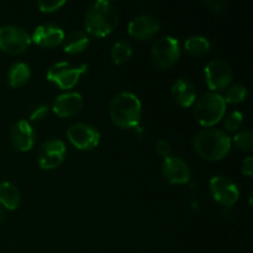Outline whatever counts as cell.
<instances>
[{"label": "cell", "mask_w": 253, "mask_h": 253, "mask_svg": "<svg viewBox=\"0 0 253 253\" xmlns=\"http://www.w3.org/2000/svg\"><path fill=\"white\" fill-rule=\"evenodd\" d=\"M10 140L14 147L19 151L26 152L31 150L35 145V132L29 121H17L10 131Z\"/></svg>", "instance_id": "obj_15"}, {"label": "cell", "mask_w": 253, "mask_h": 253, "mask_svg": "<svg viewBox=\"0 0 253 253\" xmlns=\"http://www.w3.org/2000/svg\"><path fill=\"white\" fill-rule=\"evenodd\" d=\"M162 174L173 184H184L190 179V169L179 157L169 156L162 163Z\"/></svg>", "instance_id": "obj_12"}, {"label": "cell", "mask_w": 253, "mask_h": 253, "mask_svg": "<svg viewBox=\"0 0 253 253\" xmlns=\"http://www.w3.org/2000/svg\"><path fill=\"white\" fill-rule=\"evenodd\" d=\"M132 54V47L125 40L116 42L111 48V59L115 64H121L127 61Z\"/></svg>", "instance_id": "obj_22"}, {"label": "cell", "mask_w": 253, "mask_h": 253, "mask_svg": "<svg viewBox=\"0 0 253 253\" xmlns=\"http://www.w3.org/2000/svg\"><path fill=\"white\" fill-rule=\"evenodd\" d=\"M66 4L64 0H42V1L37 2L40 10L42 12H53L61 9L63 5Z\"/></svg>", "instance_id": "obj_26"}, {"label": "cell", "mask_w": 253, "mask_h": 253, "mask_svg": "<svg viewBox=\"0 0 253 253\" xmlns=\"http://www.w3.org/2000/svg\"><path fill=\"white\" fill-rule=\"evenodd\" d=\"M152 59L157 67L167 69L178 62L180 57V43L172 36L161 37L152 46Z\"/></svg>", "instance_id": "obj_5"}, {"label": "cell", "mask_w": 253, "mask_h": 253, "mask_svg": "<svg viewBox=\"0 0 253 253\" xmlns=\"http://www.w3.org/2000/svg\"><path fill=\"white\" fill-rule=\"evenodd\" d=\"M242 173L247 177H252L253 174V157L249 156L246 160L242 162Z\"/></svg>", "instance_id": "obj_30"}, {"label": "cell", "mask_w": 253, "mask_h": 253, "mask_svg": "<svg viewBox=\"0 0 253 253\" xmlns=\"http://www.w3.org/2000/svg\"><path fill=\"white\" fill-rule=\"evenodd\" d=\"M110 118L115 125L123 128L138 127L142 118V105L135 94L123 91L111 100Z\"/></svg>", "instance_id": "obj_3"}, {"label": "cell", "mask_w": 253, "mask_h": 253, "mask_svg": "<svg viewBox=\"0 0 253 253\" xmlns=\"http://www.w3.org/2000/svg\"><path fill=\"white\" fill-rule=\"evenodd\" d=\"M210 48V42L203 36H193L185 41V49L194 57L204 56Z\"/></svg>", "instance_id": "obj_21"}, {"label": "cell", "mask_w": 253, "mask_h": 253, "mask_svg": "<svg viewBox=\"0 0 253 253\" xmlns=\"http://www.w3.org/2000/svg\"><path fill=\"white\" fill-rule=\"evenodd\" d=\"M234 143L237 148L246 152H251L253 148V135L250 130L237 132L234 137Z\"/></svg>", "instance_id": "obj_24"}, {"label": "cell", "mask_w": 253, "mask_h": 253, "mask_svg": "<svg viewBox=\"0 0 253 253\" xmlns=\"http://www.w3.org/2000/svg\"><path fill=\"white\" fill-rule=\"evenodd\" d=\"M63 49L68 54H78L89 46V37L84 31H73L63 40Z\"/></svg>", "instance_id": "obj_18"}, {"label": "cell", "mask_w": 253, "mask_h": 253, "mask_svg": "<svg viewBox=\"0 0 253 253\" xmlns=\"http://www.w3.org/2000/svg\"><path fill=\"white\" fill-rule=\"evenodd\" d=\"M244 121V115L240 111H232L224 121V128L227 132H235L240 128Z\"/></svg>", "instance_id": "obj_25"}, {"label": "cell", "mask_w": 253, "mask_h": 253, "mask_svg": "<svg viewBox=\"0 0 253 253\" xmlns=\"http://www.w3.org/2000/svg\"><path fill=\"white\" fill-rule=\"evenodd\" d=\"M30 77H31L30 67L26 63L19 62L10 67L7 72V83L12 88H20L29 82Z\"/></svg>", "instance_id": "obj_20"}, {"label": "cell", "mask_w": 253, "mask_h": 253, "mask_svg": "<svg viewBox=\"0 0 253 253\" xmlns=\"http://www.w3.org/2000/svg\"><path fill=\"white\" fill-rule=\"evenodd\" d=\"M156 151H157V153L160 156L167 158L170 156V151H172V148H170L169 142H168L167 140H160L157 142V145H156Z\"/></svg>", "instance_id": "obj_28"}, {"label": "cell", "mask_w": 253, "mask_h": 253, "mask_svg": "<svg viewBox=\"0 0 253 253\" xmlns=\"http://www.w3.org/2000/svg\"><path fill=\"white\" fill-rule=\"evenodd\" d=\"M160 30V22L151 15H140L128 24V34L136 40H148L155 36Z\"/></svg>", "instance_id": "obj_14"}, {"label": "cell", "mask_w": 253, "mask_h": 253, "mask_svg": "<svg viewBox=\"0 0 253 253\" xmlns=\"http://www.w3.org/2000/svg\"><path fill=\"white\" fill-rule=\"evenodd\" d=\"M209 187L212 198L222 207L230 208L239 200V188L227 177L216 175L210 180Z\"/></svg>", "instance_id": "obj_9"}, {"label": "cell", "mask_w": 253, "mask_h": 253, "mask_svg": "<svg viewBox=\"0 0 253 253\" xmlns=\"http://www.w3.org/2000/svg\"><path fill=\"white\" fill-rule=\"evenodd\" d=\"M2 220H4V212H2L1 209H0V225H1Z\"/></svg>", "instance_id": "obj_31"}, {"label": "cell", "mask_w": 253, "mask_h": 253, "mask_svg": "<svg viewBox=\"0 0 253 253\" xmlns=\"http://www.w3.org/2000/svg\"><path fill=\"white\" fill-rule=\"evenodd\" d=\"M193 146L198 155L208 161H220L229 155L231 138L226 132L216 128H207L197 133Z\"/></svg>", "instance_id": "obj_1"}, {"label": "cell", "mask_w": 253, "mask_h": 253, "mask_svg": "<svg viewBox=\"0 0 253 253\" xmlns=\"http://www.w3.org/2000/svg\"><path fill=\"white\" fill-rule=\"evenodd\" d=\"M0 204L7 210H15L20 205V192L10 182L0 183Z\"/></svg>", "instance_id": "obj_19"}, {"label": "cell", "mask_w": 253, "mask_h": 253, "mask_svg": "<svg viewBox=\"0 0 253 253\" xmlns=\"http://www.w3.org/2000/svg\"><path fill=\"white\" fill-rule=\"evenodd\" d=\"M66 145L63 141L52 138L46 141L39 151V165L42 169H54L63 163Z\"/></svg>", "instance_id": "obj_11"}, {"label": "cell", "mask_w": 253, "mask_h": 253, "mask_svg": "<svg viewBox=\"0 0 253 253\" xmlns=\"http://www.w3.org/2000/svg\"><path fill=\"white\" fill-rule=\"evenodd\" d=\"M83 108V98L79 93H66L58 95L53 101L52 110L59 118H69L79 113Z\"/></svg>", "instance_id": "obj_16"}, {"label": "cell", "mask_w": 253, "mask_h": 253, "mask_svg": "<svg viewBox=\"0 0 253 253\" xmlns=\"http://www.w3.org/2000/svg\"><path fill=\"white\" fill-rule=\"evenodd\" d=\"M207 6L209 7L211 11L214 12H224L225 7H226V2L225 1H220V0H209V1L205 2Z\"/></svg>", "instance_id": "obj_29"}, {"label": "cell", "mask_w": 253, "mask_h": 253, "mask_svg": "<svg viewBox=\"0 0 253 253\" xmlns=\"http://www.w3.org/2000/svg\"><path fill=\"white\" fill-rule=\"evenodd\" d=\"M67 137L78 150H91L100 142V133L93 126L86 124L72 125L67 131Z\"/></svg>", "instance_id": "obj_10"}, {"label": "cell", "mask_w": 253, "mask_h": 253, "mask_svg": "<svg viewBox=\"0 0 253 253\" xmlns=\"http://www.w3.org/2000/svg\"><path fill=\"white\" fill-rule=\"evenodd\" d=\"M172 95L179 105L189 108L195 101L194 84L184 78L178 79L172 86Z\"/></svg>", "instance_id": "obj_17"}, {"label": "cell", "mask_w": 253, "mask_h": 253, "mask_svg": "<svg viewBox=\"0 0 253 253\" xmlns=\"http://www.w3.org/2000/svg\"><path fill=\"white\" fill-rule=\"evenodd\" d=\"M247 96V89L244 85H240V84H235L231 88H229V90L225 94V103L230 104H239L246 99Z\"/></svg>", "instance_id": "obj_23"}, {"label": "cell", "mask_w": 253, "mask_h": 253, "mask_svg": "<svg viewBox=\"0 0 253 253\" xmlns=\"http://www.w3.org/2000/svg\"><path fill=\"white\" fill-rule=\"evenodd\" d=\"M225 111L226 103L224 96L217 93H205L195 103L194 115L200 125L209 127L224 118Z\"/></svg>", "instance_id": "obj_4"}, {"label": "cell", "mask_w": 253, "mask_h": 253, "mask_svg": "<svg viewBox=\"0 0 253 253\" xmlns=\"http://www.w3.org/2000/svg\"><path fill=\"white\" fill-rule=\"evenodd\" d=\"M64 40V31L53 24H43L36 27L31 37V42L37 46L51 48L61 44Z\"/></svg>", "instance_id": "obj_13"}, {"label": "cell", "mask_w": 253, "mask_h": 253, "mask_svg": "<svg viewBox=\"0 0 253 253\" xmlns=\"http://www.w3.org/2000/svg\"><path fill=\"white\" fill-rule=\"evenodd\" d=\"M86 69H88L86 64L74 67L71 66L68 62H58L48 69L47 79L52 83L57 84L61 89H71L78 83L81 76L85 73Z\"/></svg>", "instance_id": "obj_7"}, {"label": "cell", "mask_w": 253, "mask_h": 253, "mask_svg": "<svg viewBox=\"0 0 253 253\" xmlns=\"http://www.w3.org/2000/svg\"><path fill=\"white\" fill-rule=\"evenodd\" d=\"M31 44V36L22 27L6 25L0 27V49L6 53L20 54Z\"/></svg>", "instance_id": "obj_6"}, {"label": "cell", "mask_w": 253, "mask_h": 253, "mask_svg": "<svg viewBox=\"0 0 253 253\" xmlns=\"http://www.w3.org/2000/svg\"><path fill=\"white\" fill-rule=\"evenodd\" d=\"M47 114H48V106L40 105L32 110L31 115H30V119H31L32 121H41L46 118Z\"/></svg>", "instance_id": "obj_27"}, {"label": "cell", "mask_w": 253, "mask_h": 253, "mask_svg": "<svg viewBox=\"0 0 253 253\" xmlns=\"http://www.w3.org/2000/svg\"><path fill=\"white\" fill-rule=\"evenodd\" d=\"M205 78L209 89L214 91L224 90L231 84L232 69L222 59H214L205 67Z\"/></svg>", "instance_id": "obj_8"}, {"label": "cell", "mask_w": 253, "mask_h": 253, "mask_svg": "<svg viewBox=\"0 0 253 253\" xmlns=\"http://www.w3.org/2000/svg\"><path fill=\"white\" fill-rule=\"evenodd\" d=\"M85 30L95 37H105L113 32L118 25V12L110 1L98 0L86 10Z\"/></svg>", "instance_id": "obj_2"}]
</instances>
